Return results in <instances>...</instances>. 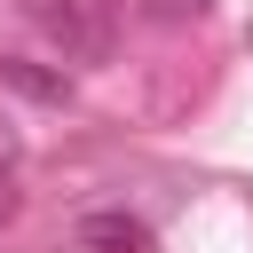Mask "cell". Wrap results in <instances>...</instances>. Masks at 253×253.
<instances>
[{
    "mask_svg": "<svg viewBox=\"0 0 253 253\" xmlns=\"http://www.w3.org/2000/svg\"><path fill=\"white\" fill-rule=\"evenodd\" d=\"M150 8H158L166 24H182V16H206V0H150Z\"/></svg>",
    "mask_w": 253,
    "mask_h": 253,
    "instance_id": "3",
    "label": "cell"
},
{
    "mask_svg": "<svg viewBox=\"0 0 253 253\" xmlns=\"http://www.w3.org/2000/svg\"><path fill=\"white\" fill-rule=\"evenodd\" d=\"M8 221H16V174L0 166V229H8Z\"/></svg>",
    "mask_w": 253,
    "mask_h": 253,
    "instance_id": "4",
    "label": "cell"
},
{
    "mask_svg": "<svg viewBox=\"0 0 253 253\" xmlns=\"http://www.w3.org/2000/svg\"><path fill=\"white\" fill-rule=\"evenodd\" d=\"M24 16L71 55V63H95V55H111V24H119V8L111 0H24Z\"/></svg>",
    "mask_w": 253,
    "mask_h": 253,
    "instance_id": "1",
    "label": "cell"
},
{
    "mask_svg": "<svg viewBox=\"0 0 253 253\" xmlns=\"http://www.w3.org/2000/svg\"><path fill=\"white\" fill-rule=\"evenodd\" d=\"M79 253H150V221H134V213H79Z\"/></svg>",
    "mask_w": 253,
    "mask_h": 253,
    "instance_id": "2",
    "label": "cell"
}]
</instances>
